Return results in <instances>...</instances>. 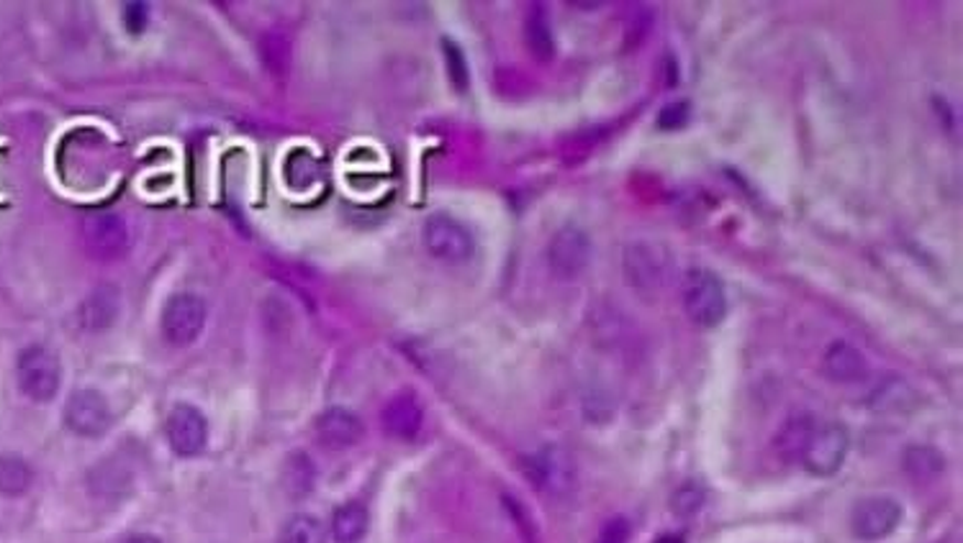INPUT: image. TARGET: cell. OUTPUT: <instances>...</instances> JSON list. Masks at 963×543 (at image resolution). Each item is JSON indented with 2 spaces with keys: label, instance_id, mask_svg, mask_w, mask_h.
Segmentation results:
<instances>
[{
  "label": "cell",
  "instance_id": "4fadbf2b",
  "mask_svg": "<svg viewBox=\"0 0 963 543\" xmlns=\"http://www.w3.org/2000/svg\"><path fill=\"white\" fill-rule=\"evenodd\" d=\"M314 433L319 439L321 446L331 448V452H342L358 444L365 433V425L352 410L347 408H327L324 413L314 421Z\"/></svg>",
  "mask_w": 963,
  "mask_h": 543
},
{
  "label": "cell",
  "instance_id": "d4e9b609",
  "mask_svg": "<svg viewBox=\"0 0 963 543\" xmlns=\"http://www.w3.org/2000/svg\"><path fill=\"white\" fill-rule=\"evenodd\" d=\"M691 119V106L686 103V100H674V103L663 106V111L658 113V129L660 131H678L683 129L686 123Z\"/></svg>",
  "mask_w": 963,
  "mask_h": 543
},
{
  "label": "cell",
  "instance_id": "4316f807",
  "mask_svg": "<svg viewBox=\"0 0 963 543\" xmlns=\"http://www.w3.org/2000/svg\"><path fill=\"white\" fill-rule=\"evenodd\" d=\"M632 533V525L627 518H612L604 523V529L599 531L597 543H627Z\"/></svg>",
  "mask_w": 963,
  "mask_h": 543
},
{
  "label": "cell",
  "instance_id": "cb8c5ba5",
  "mask_svg": "<svg viewBox=\"0 0 963 543\" xmlns=\"http://www.w3.org/2000/svg\"><path fill=\"white\" fill-rule=\"evenodd\" d=\"M442 49H445L447 73H450L452 85H455V88H458V90H466V88H468V65H466V57H462L460 46L455 44V42H450V38H445V42H442Z\"/></svg>",
  "mask_w": 963,
  "mask_h": 543
},
{
  "label": "cell",
  "instance_id": "83f0119b",
  "mask_svg": "<svg viewBox=\"0 0 963 543\" xmlns=\"http://www.w3.org/2000/svg\"><path fill=\"white\" fill-rule=\"evenodd\" d=\"M123 23H127L129 34H142L150 23V5L146 3H127L123 5Z\"/></svg>",
  "mask_w": 963,
  "mask_h": 543
},
{
  "label": "cell",
  "instance_id": "f1b7e54d",
  "mask_svg": "<svg viewBox=\"0 0 963 543\" xmlns=\"http://www.w3.org/2000/svg\"><path fill=\"white\" fill-rule=\"evenodd\" d=\"M123 543H162L157 536H150V533H136V536H129Z\"/></svg>",
  "mask_w": 963,
  "mask_h": 543
},
{
  "label": "cell",
  "instance_id": "d6986e66",
  "mask_svg": "<svg viewBox=\"0 0 963 543\" xmlns=\"http://www.w3.org/2000/svg\"><path fill=\"white\" fill-rule=\"evenodd\" d=\"M316 483V467L311 462V456L304 452L291 454L288 459L283 464L281 472V485L283 490L291 495V498H306L308 492L314 490Z\"/></svg>",
  "mask_w": 963,
  "mask_h": 543
},
{
  "label": "cell",
  "instance_id": "3957f363",
  "mask_svg": "<svg viewBox=\"0 0 963 543\" xmlns=\"http://www.w3.org/2000/svg\"><path fill=\"white\" fill-rule=\"evenodd\" d=\"M847 431L840 423H814L801 446L799 462L812 477H832L847 454Z\"/></svg>",
  "mask_w": 963,
  "mask_h": 543
},
{
  "label": "cell",
  "instance_id": "9c48e42d",
  "mask_svg": "<svg viewBox=\"0 0 963 543\" xmlns=\"http://www.w3.org/2000/svg\"><path fill=\"white\" fill-rule=\"evenodd\" d=\"M83 242L96 259H119L129 250L131 234L119 213L98 211L83 219Z\"/></svg>",
  "mask_w": 963,
  "mask_h": 543
},
{
  "label": "cell",
  "instance_id": "484cf974",
  "mask_svg": "<svg viewBox=\"0 0 963 543\" xmlns=\"http://www.w3.org/2000/svg\"><path fill=\"white\" fill-rule=\"evenodd\" d=\"M704 502V492L697 485H686L674 495V510L678 516H693Z\"/></svg>",
  "mask_w": 963,
  "mask_h": 543
},
{
  "label": "cell",
  "instance_id": "e0dca14e",
  "mask_svg": "<svg viewBox=\"0 0 963 543\" xmlns=\"http://www.w3.org/2000/svg\"><path fill=\"white\" fill-rule=\"evenodd\" d=\"M524 42H527V49L532 52V57L539 62H550L555 54V36H552V26L550 19H547L545 5H532L527 19H524Z\"/></svg>",
  "mask_w": 963,
  "mask_h": 543
},
{
  "label": "cell",
  "instance_id": "ba28073f",
  "mask_svg": "<svg viewBox=\"0 0 963 543\" xmlns=\"http://www.w3.org/2000/svg\"><path fill=\"white\" fill-rule=\"evenodd\" d=\"M591 262V239L583 229L562 226L547 244V265L558 279H576Z\"/></svg>",
  "mask_w": 963,
  "mask_h": 543
},
{
  "label": "cell",
  "instance_id": "7a4b0ae2",
  "mask_svg": "<svg viewBox=\"0 0 963 543\" xmlns=\"http://www.w3.org/2000/svg\"><path fill=\"white\" fill-rule=\"evenodd\" d=\"M15 377H19L21 392L34 402H50L59 392L62 367L57 354L42 344H31L19 354L15 362Z\"/></svg>",
  "mask_w": 963,
  "mask_h": 543
},
{
  "label": "cell",
  "instance_id": "ffe728a7",
  "mask_svg": "<svg viewBox=\"0 0 963 543\" xmlns=\"http://www.w3.org/2000/svg\"><path fill=\"white\" fill-rule=\"evenodd\" d=\"M31 483H34V469L29 467L26 459L15 454L0 456V495L21 498L23 492H29Z\"/></svg>",
  "mask_w": 963,
  "mask_h": 543
},
{
  "label": "cell",
  "instance_id": "9a60e30c",
  "mask_svg": "<svg viewBox=\"0 0 963 543\" xmlns=\"http://www.w3.org/2000/svg\"><path fill=\"white\" fill-rule=\"evenodd\" d=\"M822 369L832 383L853 385L866 377L868 364H866V356H863L853 344H847V341H832V344L824 348Z\"/></svg>",
  "mask_w": 963,
  "mask_h": 543
},
{
  "label": "cell",
  "instance_id": "6da1fadb",
  "mask_svg": "<svg viewBox=\"0 0 963 543\" xmlns=\"http://www.w3.org/2000/svg\"><path fill=\"white\" fill-rule=\"evenodd\" d=\"M681 306L701 329H714L727 315V292L712 269L691 267L681 279Z\"/></svg>",
  "mask_w": 963,
  "mask_h": 543
},
{
  "label": "cell",
  "instance_id": "5bb4252c",
  "mask_svg": "<svg viewBox=\"0 0 963 543\" xmlns=\"http://www.w3.org/2000/svg\"><path fill=\"white\" fill-rule=\"evenodd\" d=\"M383 429L389 436L401 439V441H412L416 439V433L422 431L424 423V410L419 406V400L414 398L412 392H401L396 398H391L385 402L383 413H381Z\"/></svg>",
  "mask_w": 963,
  "mask_h": 543
},
{
  "label": "cell",
  "instance_id": "8fae6325",
  "mask_svg": "<svg viewBox=\"0 0 963 543\" xmlns=\"http://www.w3.org/2000/svg\"><path fill=\"white\" fill-rule=\"evenodd\" d=\"M65 425L75 436L98 439L111 425V408L98 390H77L65 406Z\"/></svg>",
  "mask_w": 963,
  "mask_h": 543
},
{
  "label": "cell",
  "instance_id": "7c38bea8",
  "mask_svg": "<svg viewBox=\"0 0 963 543\" xmlns=\"http://www.w3.org/2000/svg\"><path fill=\"white\" fill-rule=\"evenodd\" d=\"M167 441L177 456H198L208 441V421L198 408L175 406L167 415Z\"/></svg>",
  "mask_w": 963,
  "mask_h": 543
},
{
  "label": "cell",
  "instance_id": "30bf717a",
  "mask_svg": "<svg viewBox=\"0 0 963 543\" xmlns=\"http://www.w3.org/2000/svg\"><path fill=\"white\" fill-rule=\"evenodd\" d=\"M901 521V506L889 495H874L855 502L851 513V531L858 541H882L894 533Z\"/></svg>",
  "mask_w": 963,
  "mask_h": 543
},
{
  "label": "cell",
  "instance_id": "603a6c76",
  "mask_svg": "<svg viewBox=\"0 0 963 543\" xmlns=\"http://www.w3.org/2000/svg\"><path fill=\"white\" fill-rule=\"evenodd\" d=\"M907 469L912 472L915 477H932V475H938L940 469H943V456H940L935 448H930V446H917V448H909L907 452Z\"/></svg>",
  "mask_w": 963,
  "mask_h": 543
},
{
  "label": "cell",
  "instance_id": "44dd1931",
  "mask_svg": "<svg viewBox=\"0 0 963 543\" xmlns=\"http://www.w3.org/2000/svg\"><path fill=\"white\" fill-rule=\"evenodd\" d=\"M814 423L817 421L812 415H791L789 421L784 423V429L776 439L778 452H781L784 456H789V459H799L801 446H805V441H807L809 431H812Z\"/></svg>",
  "mask_w": 963,
  "mask_h": 543
},
{
  "label": "cell",
  "instance_id": "7402d4cb",
  "mask_svg": "<svg viewBox=\"0 0 963 543\" xmlns=\"http://www.w3.org/2000/svg\"><path fill=\"white\" fill-rule=\"evenodd\" d=\"M281 543H327V533L319 518L298 513L285 521L281 531Z\"/></svg>",
  "mask_w": 963,
  "mask_h": 543
},
{
  "label": "cell",
  "instance_id": "2e32d148",
  "mask_svg": "<svg viewBox=\"0 0 963 543\" xmlns=\"http://www.w3.org/2000/svg\"><path fill=\"white\" fill-rule=\"evenodd\" d=\"M116 315H119V292L113 287H98L77 310V321L85 331H103L116 321Z\"/></svg>",
  "mask_w": 963,
  "mask_h": 543
},
{
  "label": "cell",
  "instance_id": "ac0fdd59",
  "mask_svg": "<svg viewBox=\"0 0 963 543\" xmlns=\"http://www.w3.org/2000/svg\"><path fill=\"white\" fill-rule=\"evenodd\" d=\"M370 513L362 502H344L331 518V536L337 543H358L368 533Z\"/></svg>",
  "mask_w": 963,
  "mask_h": 543
},
{
  "label": "cell",
  "instance_id": "5b68a950",
  "mask_svg": "<svg viewBox=\"0 0 963 543\" xmlns=\"http://www.w3.org/2000/svg\"><path fill=\"white\" fill-rule=\"evenodd\" d=\"M422 239L431 257L452 262V265L468 262L475 252V239L470 234V229L466 223L452 219V215L447 213L429 215V219L424 221Z\"/></svg>",
  "mask_w": 963,
  "mask_h": 543
},
{
  "label": "cell",
  "instance_id": "52a82bcc",
  "mask_svg": "<svg viewBox=\"0 0 963 543\" xmlns=\"http://www.w3.org/2000/svg\"><path fill=\"white\" fill-rule=\"evenodd\" d=\"M524 472H527L529 483L547 495L562 498L573 490L576 469L570 456L558 446H545L529 459H524Z\"/></svg>",
  "mask_w": 963,
  "mask_h": 543
},
{
  "label": "cell",
  "instance_id": "f546056e",
  "mask_svg": "<svg viewBox=\"0 0 963 543\" xmlns=\"http://www.w3.org/2000/svg\"><path fill=\"white\" fill-rule=\"evenodd\" d=\"M655 543H683V539L681 536H670V533H668V536H660Z\"/></svg>",
  "mask_w": 963,
  "mask_h": 543
},
{
  "label": "cell",
  "instance_id": "8992f818",
  "mask_svg": "<svg viewBox=\"0 0 963 543\" xmlns=\"http://www.w3.org/2000/svg\"><path fill=\"white\" fill-rule=\"evenodd\" d=\"M206 302L193 292H177L162 308V336L173 346H190L206 325Z\"/></svg>",
  "mask_w": 963,
  "mask_h": 543
},
{
  "label": "cell",
  "instance_id": "277c9868",
  "mask_svg": "<svg viewBox=\"0 0 963 543\" xmlns=\"http://www.w3.org/2000/svg\"><path fill=\"white\" fill-rule=\"evenodd\" d=\"M622 269H624V279H627L632 290L653 295V292H660L668 282L670 257L663 244L632 242L627 250H624Z\"/></svg>",
  "mask_w": 963,
  "mask_h": 543
}]
</instances>
